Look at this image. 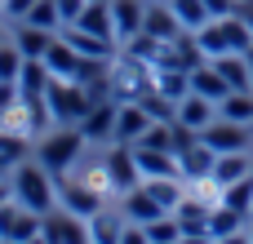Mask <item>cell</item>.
Wrapping results in <instances>:
<instances>
[{
    "label": "cell",
    "mask_w": 253,
    "mask_h": 244,
    "mask_svg": "<svg viewBox=\"0 0 253 244\" xmlns=\"http://www.w3.org/2000/svg\"><path fill=\"white\" fill-rule=\"evenodd\" d=\"M205 58H222V53H249L253 44V22L240 13H222V18H209L200 31H196Z\"/></svg>",
    "instance_id": "1"
},
{
    "label": "cell",
    "mask_w": 253,
    "mask_h": 244,
    "mask_svg": "<svg viewBox=\"0 0 253 244\" xmlns=\"http://www.w3.org/2000/svg\"><path fill=\"white\" fill-rule=\"evenodd\" d=\"M9 182H13V200L22 209H36V213H49L53 209V173L36 160V164H13L9 169Z\"/></svg>",
    "instance_id": "2"
},
{
    "label": "cell",
    "mask_w": 253,
    "mask_h": 244,
    "mask_svg": "<svg viewBox=\"0 0 253 244\" xmlns=\"http://www.w3.org/2000/svg\"><path fill=\"white\" fill-rule=\"evenodd\" d=\"M89 138L80 133V124H58L53 133H44L40 138V147H36V160L58 178V173H67L71 164H76V156H80V147H84Z\"/></svg>",
    "instance_id": "3"
},
{
    "label": "cell",
    "mask_w": 253,
    "mask_h": 244,
    "mask_svg": "<svg viewBox=\"0 0 253 244\" xmlns=\"http://www.w3.org/2000/svg\"><path fill=\"white\" fill-rule=\"evenodd\" d=\"M44 102H49V111H53V124H80L84 116H89V107H93V98H89V89L80 84V80H49V93H44Z\"/></svg>",
    "instance_id": "4"
},
{
    "label": "cell",
    "mask_w": 253,
    "mask_h": 244,
    "mask_svg": "<svg viewBox=\"0 0 253 244\" xmlns=\"http://www.w3.org/2000/svg\"><path fill=\"white\" fill-rule=\"evenodd\" d=\"M40 240L80 244V240H89V222H80V213H71L67 204H62V209H49V213L40 218Z\"/></svg>",
    "instance_id": "5"
},
{
    "label": "cell",
    "mask_w": 253,
    "mask_h": 244,
    "mask_svg": "<svg viewBox=\"0 0 253 244\" xmlns=\"http://www.w3.org/2000/svg\"><path fill=\"white\" fill-rule=\"evenodd\" d=\"M40 218L44 213H36V209H22L18 200H9V204H0V240H40Z\"/></svg>",
    "instance_id": "6"
},
{
    "label": "cell",
    "mask_w": 253,
    "mask_h": 244,
    "mask_svg": "<svg viewBox=\"0 0 253 244\" xmlns=\"http://www.w3.org/2000/svg\"><path fill=\"white\" fill-rule=\"evenodd\" d=\"M200 138H205L218 156H227V151H249V124L227 120V116H218L213 124H205V129H200Z\"/></svg>",
    "instance_id": "7"
},
{
    "label": "cell",
    "mask_w": 253,
    "mask_h": 244,
    "mask_svg": "<svg viewBox=\"0 0 253 244\" xmlns=\"http://www.w3.org/2000/svg\"><path fill=\"white\" fill-rule=\"evenodd\" d=\"M102 164H107V178H111V187H116L120 196H125L129 187H138V182H142V169H138V160H133V147H129V142H116V147H111V156H107Z\"/></svg>",
    "instance_id": "8"
},
{
    "label": "cell",
    "mask_w": 253,
    "mask_h": 244,
    "mask_svg": "<svg viewBox=\"0 0 253 244\" xmlns=\"http://www.w3.org/2000/svg\"><path fill=\"white\" fill-rule=\"evenodd\" d=\"M116 116H120V102L116 98H102L89 107V116L80 120V133L93 138V142H116Z\"/></svg>",
    "instance_id": "9"
},
{
    "label": "cell",
    "mask_w": 253,
    "mask_h": 244,
    "mask_svg": "<svg viewBox=\"0 0 253 244\" xmlns=\"http://www.w3.org/2000/svg\"><path fill=\"white\" fill-rule=\"evenodd\" d=\"M120 204H125V209H120V213H125V218H129V222H142V227H147V222H156V218H165V213H169V209H165V204H160V200H156V196H151V191H147V187H142V182H138V187H129V191H125V196H120Z\"/></svg>",
    "instance_id": "10"
},
{
    "label": "cell",
    "mask_w": 253,
    "mask_h": 244,
    "mask_svg": "<svg viewBox=\"0 0 253 244\" xmlns=\"http://www.w3.org/2000/svg\"><path fill=\"white\" fill-rule=\"evenodd\" d=\"M209 213H213V204H205L200 191H196V196H182V204L173 209V218H178V227H182V240L209 236Z\"/></svg>",
    "instance_id": "11"
},
{
    "label": "cell",
    "mask_w": 253,
    "mask_h": 244,
    "mask_svg": "<svg viewBox=\"0 0 253 244\" xmlns=\"http://www.w3.org/2000/svg\"><path fill=\"white\" fill-rule=\"evenodd\" d=\"M151 129V116H147V107L138 102V98H129V102H120V116H116V142H138L142 133Z\"/></svg>",
    "instance_id": "12"
},
{
    "label": "cell",
    "mask_w": 253,
    "mask_h": 244,
    "mask_svg": "<svg viewBox=\"0 0 253 244\" xmlns=\"http://www.w3.org/2000/svg\"><path fill=\"white\" fill-rule=\"evenodd\" d=\"M44 67H49V76H58V80H76L80 67H84V53H76L62 36H53V44H49V53H44Z\"/></svg>",
    "instance_id": "13"
},
{
    "label": "cell",
    "mask_w": 253,
    "mask_h": 244,
    "mask_svg": "<svg viewBox=\"0 0 253 244\" xmlns=\"http://www.w3.org/2000/svg\"><path fill=\"white\" fill-rule=\"evenodd\" d=\"M218 120V102L213 98H205V93H187L182 102H178V124H187V129H205V124H213Z\"/></svg>",
    "instance_id": "14"
},
{
    "label": "cell",
    "mask_w": 253,
    "mask_h": 244,
    "mask_svg": "<svg viewBox=\"0 0 253 244\" xmlns=\"http://www.w3.org/2000/svg\"><path fill=\"white\" fill-rule=\"evenodd\" d=\"M102 200H107V196H102L98 187H89L84 178H80V182H62V204H67L71 213H80V218H93V213L102 209Z\"/></svg>",
    "instance_id": "15"
},
{
    "label": "cell",
    "mask_w": 253,
    "mask_h": 244,
    "mask_svg": "<svg viewBox=\"0 0 253 244\" xmlns=\"http://www.w3.org/2000/svg\"><path fill=\"white\" fill-rule=\"evenodd\" d=\"M71 27H84V31H93V36L116 40V13H111V0H89L84 13H80Z\"/></svg>",
    "instance_id": "16"
},
{
    "label": "cell",
    "mask_w": 253,
    "mask_h": 244,
    "mask_svg": "<svg viewBox=\"0 0 253 244\" xmlns=\"http://www.w3.org/2000/svg\"><path fill=\"white\" fill-rule=\"evenodd\" d=\"M142 31H147V36H156V40H173V36H182L187 27L178 22V13H173V9H169V0H165V4H147Z\"/></svg>",
    "instance_id": "17"
},
{
    "label": "cell",
    "mask_w": 253,
    "mask_h": 244,
    "mask_svg": "<svg viewBox=\"0 0 253 244\" xmlns=\"http://www.w3.org/2000/svg\"><path fill=\"white\" fill-rule=\"evenodd\" d=\"M58 36H62L76 53H84V58H111V49H116V40L93 36V31H84V27H62Z\"/></svg>",
    "instance_id": "18"
},
{
    "label": "cell",
    "mask_w": 253,
    "mask_h": 244,
    "mask_svg": "<svg viewBox=\"0 0 253 244\" xmlns=\"http://www.w3.org/2000/svg\"><path fill=\"white\" fill-rule=\"evenodd\" d=\"M111 13H116V40H133L142 31V18H147V4L142 0H111Z\"/></svg>",
    "instance_id": "19"
},
{
    "label": "cell",
    "mask_w": 253,
    "mask_h": 244,
    "mask_svg": "<svg viewBox=\"0 0 253 244\" xmlns=\"http://www.w3.org/2000/svg\"><path fill=\"white\" fill-rule=\"evenodd\" d=\"M249 173H253L249 156H245V151H227V156H218V160H213V173H209V182L222 191V187H231V182H240V178H249Z\"/></svg>",
    "instance_id": "20"
},
{
    "label": "cell",
    "mask_w": 253,
    "mask_h": 244,
    "mask_svg": "<svg viewBox=\"0 0 253 244\" xmlns=\"http://www.w3.org/2000/svg\"><path fill=\"white\" fill-rule=\"evenodd\" d=\"M49 67H44V58H27V67H22V76H18V89H22V98L27 102H44V93H49Z\"/></svg>",
    "instance_id": "21"
},
{
    "label": "cell",
    "mask_w": 253,
    "mask_h": 244,
    "mask_svg": "<svg viewBox=\"0 0 253 244\" xmlns=\"http://www.w3.org/2000/svg\"><path fill=\"white\" fill-rule=\"evenodd\" d=\"M191 93H205V98H213V102H222V98L231 93V84L222 80V71L213 67V58H205V62L191 71Z\"/></svg>",
    "instance_id": "22"
},
{
    "label": "cell",
    "mask_w": 253,
    "mask_h": 244,
    "mask_svg": "<svg viewBox=\"0 0 253 244\" xmlns=\"http://www.w3.org/2000/svg\"><path fill=\"white\" fill-rule=\"evenodd\" d=\"M245 218H249V213H240V209H231V204H213V213H209V236H213V240H231V236L245 231Z\"/></svg>",
    "instance_id": "23"
},
{
    "label": "cell",
    "mask_w": 253,
    "mask_h": 244,
    "mask_svg": "<svg viewBox=\"0 0 253 244\" xmlns=\"http://www.w3.org/2000/svg\"><path fill=\"white\" fill-rule=\"evenodd\" d=\"M53 36H58V31H44V27L22 22V27H18V36H13V44L22 49V58H44V53H49V44H53Z\"/></svg>",
    "instance_id": "24"
},
{
    "label": "cell",
    "mask_w": 253,
    "mask_h": 244,
    "mask_svg": "<svg viewBox=\"0 0 253 244\" xmlns=\"http://www.w3.org/2000/svg\"><path fill=\"white\" fill-rule=\"evenodd\" d=\"M151 71H156V89H160L165 98L182 102V98L191 93V71H182V67H151Z\"/></svg>",
    "instance_id": "25"
},
{
    "label": "cell",
    "mask_w": 253,
    "mask_h": 244,
    "mask_svg": "<svg viewBox=\"0 0 253 244\" xmlns=\"http://www.w3.org/2000/svg\"><path fill=\"white\" fill-rule=\"evenodd\" d=\"M218 116L240 120V124H253V89H231V93L218 102Z\"/></svg>",
    "instance_id": "26"
},
{
    "label": "cell",
    "mask_w": 253,
    "mask_h": 244,
    "mask_svg": "<svg viewBox=\"0 0 253 244\" xmlns=\"http://www.w3.org/2000/svg\"><path fill=\"white\" fill-rule=\"evenodd\" d=\"M142 187H147V191H151L169 213L182 204V178H142Z\"/></svg>",
    "instance_id": "27"
},
{
    "label": "cell",
    "mask_w": 253,
    "mask_h": 244,
    "mask_svg": "<svg viewBox=\"0 0 253 244\" xmlns=\"http://www.w3.org/2000/svg\"><path fill=\"white\" fill-rule=\"evenodd\" d=\"M125 222H129L125 213H107V209H98V213L89 218V236H93V240H120V236H125Z\"/></svg>",
    "instance_id": "28"
},
{
    "label": "cell",
    "mask_w": 253,
    "mask_h": 244,
    "mask_svg": "<svg viewBox=\"0 0 253 244\" xmlns=\"http://www.w3.org/2000/svg\"><path fill=\"white\" fill-rule=\"evenodd\" d=\"M169 9H173V13H178V22H182V27H187V31H200V27H205V22H209V18H213V13H209V4H205V0H169Z\"/></svg>",
    "instance_id": "29"
},
{
    "label": "cell",
    "mask_w": 253,
    "mask_h": 244,
    "mask_svg": "<svg viewBox=\"0 0 253 244\" xmlns=\"http://www.w3.org/2000/svg\"><path fill=\"white\" fill-rule=\"evenodd\" d=\"M218 204H231L240 213H253V173L240 178V182H231V187H222L218 191Z\"/></svg>",
    "instance_id": "30"
},
{
    "label": "cell",
    "mask_w": 253,
    "mask_h": 244,
    "mask_svg": "<svg viewBox=\"0 0 253 244\" xmlns=\"http://www.w3.org/2000/svg\"><path fill=\"white\" fill-rule=\"evenodd\" d=\"M22 22H31V27H44V31H62L58 0H36V4L27 9V18H22Z\"/></svg>",
    "instance_id": "31"
},
{
    "label": "cell",
    "mask_w": 253,
    "mask_h": 244,
    "mask_svg": "<svg viewBox=\"0 0 253 244\" xmlns=\"http://www.w3.org/2000/svg\"><path fill=\"white\" fill-rule=\"evenodd\" d=\"M138 102L147 107V116H151V120H178V102H173V98H165L156 84H151V89H147Z\"/></svg>",
    "instance_id": "32"
},
{
    "label": "cell",
    "mask_w": 253,
    "mask_h": 244,
    "mask_svg": "<svg viewBox=\"0 0 253 244\" xmlns=\"http://www.w3.org/2000/svg\"><path fill=\"white\" fill-rule=\"evenodd\" d=\"M147 240H156V244L182 240V227H178V218H173V213H165V218H156V222H147Z\"/></svg>",
    "instance_id": "33"
},
{
    "label": "cell",
    "mask_w": 253,
    "mask_h": 244,
    "mask_svg": "<svg viewBox=\"0 0 253 244\" xmlns=\"http://www.w3.org/2000/svg\"><path fill=\"white\" fill-rule=\"evenodd\" d=\"M22 67H27L22 49H18V44H0V80H18Z\"/></svg>",
    "instance_id": "34"
},
{
    "label": "cell",
    "mask_w": 253,
    "mask_h": 244,
    "mask_svg": "<svg viewBox=\"0 0 253 244\" xmlns=\"http://www.w3.org/2000/svg\"><path fill=\"white\" fill-rule=\"evenodd\" d=\"M18 102H22V89H18V80H0V116H9Z\"/></svg>",
    "instance_id": "35"
},
{
    "label": "cell",
    "mask_w": 253,
    "mask_h": 244,
    "mask_svg": "<svg viewBox=\"0 0 253 244\" xmlns=\"http://www.w3.org/2000/svg\"><path fill=\"white\" fill-rule=\"evenodd\" d=\"M84 4L89 0H58V13H62V27H71L80 13H84Z\"/></svg>",
    "instance_id": "36"
},
{
    "label": "cell",
    "mask_w": 253,
    "mask_h": 244,
    "mask_svg": "<svg viewBox=\"0 0 253 244\" xmlns=\"http://www.w3.org/2000/svg\"><path fill=\"white\" fill-rule=\"evenodd\" d=\"M31 4H36V0H0V13H4V18H27Z\"/></svg>",
    "instance_id": "37"
},
{
    "label": "cell",
    "mask_w": 253,
    "mask_h": 244,
    "mask_svg": "<svg viewBox=\"0 0 253 244\" xmlns=\"http://www.w3.org/2000/svg\"><path fill=\"white\" fill-rule=\"evenodd\" d=\"M205 4H209V13H213V18H222V13H236V9H231V0H205Z\"/></svg>",
    "instance_id": "38"
},
{
    "label": "cell",
    "mask_w": 253,
    "mask_h": 244,
    "mask_svg": "<svg viewBox=\"0 0 253 244\" xmlns=\"http://www.w3.org/2000/svg\"><path fill=\"white\" fill-rule=\"evenodd\" d=\"M9 200H13V182H9V178H0V204H9Z\"/></svg>",
    "instance_id": "39"
},
{
    "label": "cell",
    "mask_w": 253,
    "mask_h": 244,
    "mask_svg": "<svg viewBox=\"0 0 253 244\" xmlns=\"http://www.w3.org/2000/svg\"><path fill=\"white\" fill-rule=\"evenodd\" d=\"M249 236H253V222H249Z\"/></svg>",
    "instance_id": "40"
}]
</instances>
